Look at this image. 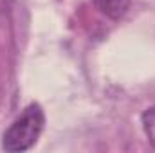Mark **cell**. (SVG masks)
Here are the masks:
<instances>
[{"mask_svg":"<svg viewBox=\"0 0 155 153\" xmlns=\"http://www.w3.org/2000/svg\"><path fill=\"white\" fill-rule=\"evenodd\" d=\"M94 4L110 20H119L130 7V0H94Z\"/></svg>","mask_w":155,"mask_h":153,"instance_id":"cell-2","label":"cell"},{"mask_svg":"<svg viewBox=\"0 0 155 153\" xmlns=\"http://www.w3.org/2000/svg\"><path fill=\"white\" fill-rule=\"evenodd\" d=\"M45 126V114L38 103H31L24 108L13 124L4 132L2 148L5 151H27L38 142L40 135Z\"/></svg>","mask_w":155,"mask_h":153,"instance_id":"cell-1","label":"cell"},{"mask_svg":"<svg viewBox=\"0 0 155 153\" xmlns=\"http://www.w3.org/2000/svg\"><path fill=\"white\" fill-rule=\"evenodd\" d=\"M143 128H144V133H146L148 141L155 148V106L148 108L143 114Z\"/></svg>","mask_w":155,"mask_h":153,"instance_id":"cell-3","label":"cell"}]
</instances>
